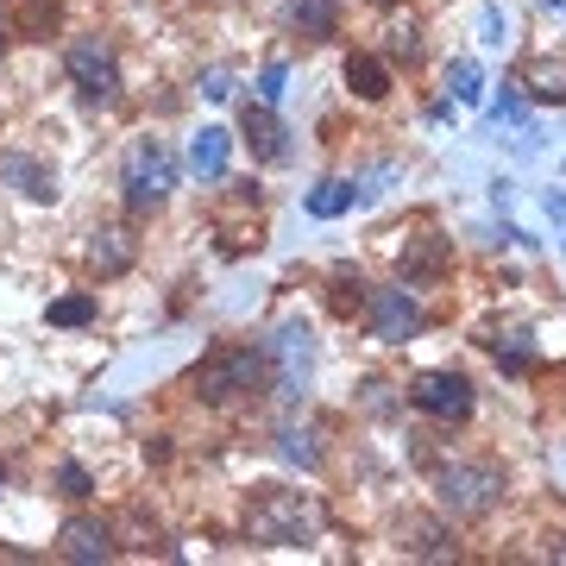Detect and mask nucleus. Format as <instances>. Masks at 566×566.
<instances>
[{
  "label": "nucleus",
  "instance_id": "obj_1",
  "mask_svg": "<svg viewBox=\"0 0 566 566\" xmlns=\"http://www.w3.org/2000/svg\"><path fill=\"white\" fill-rule=\"evenodd\" d=\"M322 535V504L308 491L290 485H259L245 491V542L259 547H308Z\"/></svg>",
  "mask_w": 566,
  "mask_h": 566
},
{
  "label": "nucleus",
  "instance_id": "obj_2",
  "mask_svg": "<svg viewBox=\"0 0 566 566\" xmlns=\"http://www.w3.org/2000/svg\"><path fill=\"white\" fill-rule=\"evenodd\" d=\"M189 390H196L202 403H214V409L240 403V397H259V390H271V359H264V346L227 340L189 371Z\"/></svg>",
  "mask_w": 566,
  "mask_h": 566
},
{
  "label": "nucleus",
  "instance_id": "obj_3",
  "mask_svg": "<svg viewBox=\"0 0 566 566\" xmlns=\"http://www.w3.org/2000/svg\"><path fill=\"white\" fill-rule=\"evenodd\" d=\"M120 189H126V208L133 214H151V208L170 202V189H177V158H170V145L158 139H133L120 164Z\"/></svg>",
  "mask_w": 566,
  "mask_h": 566
},
{
  "label": "nucleus",
  "instance_id": "obj_4",
  "mask_svg": "<svg viewBox=\"0 0 566 566\" xmlns=\"http://www.w3.org/2000/svg\"><path fill=\"white\" fill-rule=\"evenodd\" d=\"M214 245L227 259H245L264 245V202L252 182H227V196L214 202Z\"/></svg>",
  "mask_w": 566,
  "mask_h": 566
},
{
  "label": "nucleus",
  "instance_id": "obj_5",
  "mask_svg": "<svg viewBox=\"0 0 566 566\" xmlns=\"http://www.w3.org/2000/svg\"><path fill=\"white\" fill-rule=\"evenodd\" d=\"M63 70H70V82H76V95H82L88 107H107L114 95H120V57H114V44H107L102 32L70 39V51H63Z\"/></svg>",
  "mask_w": 566,
  "mask_h": 566
},
{
  "label": "nucleus",
  "instance_id": "obj_6",
  "mask_svg": "<svg viewBox=\"0 0 566 566\" xmlns=\"http://www.w3.org/2000/svg\"><path fill=\"white\" fill-rule=\"evenodd\" d=\"M441 504L453 510V516H485L497 497H504V472L491 460H453V465H441Z\"/></svg>",
  "mask_w": 566,
  "mask_h": 566
},
{
  "label": "nucleus",
  "instance_id": "obj_7",
  "mask_svg": "<svg viewBox=\"0 0 566 566\" xmlns=\"http://www.w3.org/2000/svg\"><path fill=\"white\" fill-rule=\"evenodd\" d=\"M264 359H271V390L283 403H296L308 390V371H315V346H308V327L283 322L271 340H264Z\"/></svg>",
  "mask_w": 566,
  "mask_h": 566
},
{
  "label": "nucleus",
  "instance_id": "obj_8",
  "mask_svg": "<svg viewBox=\"0 0 566 566\" xmlns=\"http://www.w3.org/2000/svg\"><path fill=\"white\" fill-rule=\"evenodd\" d=\"M365 327H371V340L403 346L428 327V308L409 290H365Z\"/></svg>",
  "mask_w": 566,
  "mask_h": 566
},
{
  "label": "nucleus",
  "instance_id": "obj_9",
  "mask_svg": "<svg viewBox=\"0 0 566 566\" xmlns=\"http://www.w3.org/2000/svg\"><path fill=\"white\" fill-rule=\"evenodd\" d=\"M409 403L422 409V416H434V422H465L479 397H472V378L465 371H422L409 385Z\"/></svg>",
  "mask_w": 566,
  "mask_h": 566
},
{
  "label": "nucleus",
  "instance_id": "obj_10",
  "mask_svg": "<svg viewBox=\"0 0 566 566\" xmlns=\"http://www.w3.org/2000/svg\"><path fill=\"white\" fill-rule=\"evenodd\" d=\"M57 554L76 566H102L120 554V542H114V523H102V516H70V523L57 528Z\"/></svg>",
  "mask_w": 566,
  "mask_h": 566
},
{
  "label": "nucleus",
  "instance_id": "obj_11",
  "mask_svg": "<svg viewBox=\"0 0 566 566\" xmlns=\"http://www.w3.org/2000/svg\"><path fill=\"white\" fill-rule=\"evenodd\" d=\"M240 133H245V145H252V158L259 164L290 158V133H283V120L271 114V102H245L240 107Z\"/></svg>",
  "mask_w": 566,
  "mask_h": 566
},
{
  "label": "nucleus",
  "instance_id": "obj_12",
  "mask_svg": "<svg viewBox=\"0 0 566 566\" xmlns=\"http://www.w3.org/2000/svg\"><path fill=\"white\" fill-rule=\"evenodd\" d=\"M133 259H139V240H133L126 227H95V233H88V271H95V277H126Z\"/></svg>",
  "mask_w": 566,
  "mask_h": 566
},
{
  "label": "nucleus",
  "instance_id": "obj_13",
  "mask_svg": "<svg viewBox=\"0 0 566 566\" xmlns=\"http://www.w3.org/2000/svg\"><path fill=\"white\" fill-rule=\"evenodd\" d=\"M322 434H327V428L315 422V416H290V422L277 428V453H283L290 465H322V460H327Z\"/></svg>",
  "mask_w": 566,
  "mask_h": 566
},
{
  "label": "nucleus",
  "instance_id": "obj_14",
  "mask_svg": "<svg viewBox=\"0 0 566 566\" xmlns=\"http://www.w3.org/2000/svg\"><path fill=\"white\" fill-rule=\"evenodd\" d=\"M510 88H528L535 102L566 107V63H560V57H523V63H516V82H510Z\"/></svg>",
  "mask_w": 566,
  "mask_h": 566
},
{
  "label": "nucleus",
  "instance_id": "obj_15",
  "mask_svg": "<svg viewBox=\"0 0 566 566\" xmlns=\"http://www.w3.org/2000/svg\"><path fill=\"white\" fill-rule=\"evenodd\" d=\"M397 547L416 554V560H447V554H453V535H447V523H434V516H403V523H397Z\"/></svg>",
  "mask_w": 566,
  "mask_h": 566
},
{
  "label": "nucleus",
  "instance_id": "obj_16",
  "mask_svg": "<svg viewBox=\"0 0 566 566\" xmlns=\"http://www.w3.org/2000/svg\"><path fill=\"white\" fill-rule=\"evenodd\" d=\"M0 177L20 182L32 202H57V170L39 164V158H25V151H7V158H0Z\"/></svg>",
  "mask_w": 566,
  "mask_h": 566
},
{
  "label": "nucleus",
  "instance_id": "obj_17",
  "mask_svg": "<svg viewBox=\"0 0 566 566\" xmlns=\"http://www.w3.org/2000/svg\"><path fill=\"white\" fill-rule=\"evenodd\" d=\"M227 151H233V133L227 126H202L196 139H189V170L202 182H221L227 177Z\"/></svg>",
  "mask_w": 566,
  "mask_h": 566
},
{
  "label": "nucleus",
  "instance_id": "obj_18",
  "mask_svg": "<svg viewBox=\"0 0 566 566\" xmlns=\"http://www.w3.org/2000/svg\"><path fill=\"white\" fill-rule=\"evenodd\" d=\"M290 25H296L308 44H327L340 32V0H290Z\"/></svg>",
  "mask_w": 566,
  "mask_h": 566
},
{
  "label": "nucleus",
  "instance_id": "obj_19",
  "mask_svg": "<svg viewBox=\"0 0 566 566\" xmlns=\"http://www.w3.org/2000/svg\"><path fill=\"white\" fill-rule=\"evenodd\" d=\"M346 88H353L359 102H385L390 95V63L371 57V51H353V57H346Z\"/></svg>",
  "mask_w": 566,
  "mask_h": 566
},
{
  "label": "nucleus",
  "instance_id": "obj_20",
  "mask_svg": "<svg viewBox=\"0 0 566 566\" xmlns=\"http://www.w3.org/2000/svg\"><path fill=\"white\" fill-rule=\"evenodd\" d=\"M447 271V240L441 233H422V240L403 245V283H434Z\"/></svg>",
  "mask_w": 566,
  "mask_h": 566
},
{
  "label": "nucleus",
  "instance_id": "obj_21",
  "mask_svg": "<svg viewBox=\"0 0 566 566\" xmlns=\"http://www.w3.org/2000/svg\"><path fill=\"white\" fill-rule=\"evenodd\" d=\"M57 20H63V0H20V13H13V39H25V44H51Z\"/></svg>",
  "mask_w": 566,
  "mask_h": 566
},
{
  "label": "nucleus",
  "instance_id": "obj_22",
  "mask_svg": "<svg viewBox=\"0 0 566 566\" xmlns=\"http://www.w3.org/2000/svg\"><path fill=\"white\" fill-rule=\"evenodd\" d=\"M359 202V182H346V177H327V182H315V189H308V214H315V221H334V214H346V208Z\"/></svg>",
  "mask_w": 566,
  "mask_h": 566
},
{
  "label": "nucleus",
  "instance_id": "obj_23",
  "mask_svg": "<svg viewBox=\"0 0 566 566\" xmlns=\"http://www.w3.org/2000/svg\"><path fill=\"white\" fill-rule=\"evenodd\" d=\"M491 346H497L504 371H535V346H528V327H504V334H491Z\"/></svg>",
  "mask_w": 566,
  "mask_h": 566
},
{
  "label": "nucleus",
  "instance_id": "obj_24",
  "mask_svg": "<svg viewBox=\"0 0 566 566\" xmlns=\"http://www.w3.org/2000/svg\"><path fill=\"white\" fill-rule=\"evenodd\" d=\"M120 535H133V554H151V547H158V554H170V547H164V528L158 523H145V510H126V523L114 528V542H120Z\"/></svg>",
  "mask_w": 566,
  "mask_h": 566
},
{
  "label": "nucleus",
  "instance_id": "obj_25",
  "mask_svg": "<svg viewBox=\"0 0 566 566\" xmlns=\"http://www.w3.org/2000/svg\"><path fill=\"white\" fill-rule=\"evenodd\" d=\"M327 303L340 308V315H359V308H365V283H359V271H334V277H327Z\"/></svg>",
  "mask_w": 566,
  "mask_h": 566
},
{
  "label": "nucleus",
  "instance_id": "obj_26",
  "mask_svg": "<svg viewBox=\"0 0 566 566\" xmlns=\"http://www.w3.org/2000/svg\"><path fill=\"white\" fill-rule=\"evenodd\" d=\"M447 88H453V102H479V95H485V76H479V63H472V57L447 63Z\"/></svg>",
  "mask_w": 566,
  "mask_h": 566
},
{
  "label": "nucleus",
  "instance_id": "obj_27",
  "mask_svg": "<svg viewBox=\"0 0 566 566\" xmlns=\"http://www.w3.org/2000/svg\"><path fill=\"white\" fill-rule=\"evenodd\" d=\"M57 497H70V504L95 497V479H88V465H82V460H63L57 465Z\"/></svg>",
  "mask_w": 566,
  "mask_h": 566
},
{
  "label": "nucleus",
  "instance_id": "obj_28",
  "mask_svg": "<svg viewBox=\"0 0 566 566\" xmlns=\"http://www.w3.org/2000/svg\"><path fill=\"white\" fill-rule=\"evenodd\" d=\"M44 315H51V327H88L95 322V296H63V303H51Z\"/></svg>",
  "mask_w": 566,
  "mask_h": 566
},
{
  "label": "nucleus",
  "instance_id": "obj_29",
  "mask_svg": "<svg viewBox=\"0 0 566 566\" xmlns=\"http://www.w3.org/2000/svg\"><path fill=\"white\" fill-rule=\"evenodd\" d=\"M390 57H403V63L422 57V25H416V20H397V25H390Z\"/></svg>",
  "mask_w": 566,
  "mask_h": 566
},
{
  "label": "nucleus",
  "instance_id": "obj_30",
  "mask_svg": "<svg viewBox=\"0 0 566 566\" xmlns=\"http://www.w3.org/2000/svg\"><path fill=\"white\" fill-rule=\"evenodd\" d=\"M202 95H208V102H233V70H208Z\"/></svg>",
  "mask_w": 566,
  "mask_h": 566
},
{
  "label": "nucleus",
  "instance_id": "obj_31",
  "mask_svg": "<svg viewBox=\"0 0 566 566\" xmlns=\"http://www.w3.org/2000/svg\"><path fill=\"white\" fill-rule=\"evenodd\" d=\"M283 76H290L283 63H271V70H264V76H259V102H277V95H283Z\"/></svg>",
  "mask_w": 566,
  "mask_h": 566
},
{
  "label": "nucleus",
  "instance_id": "obj_32",
  "mask_svg": "<svg viewBox=\"0 0 566 566\" xmlns=\"http://www.w3.org/2000/svg\"><path fill=\"white\" fill-rule=\"evenodd\" d=\"M365 409H371V416H390V385L371 378V385H365Z\"/></svg>",
  "mask_w": 566,
  "mask_h": 566
},
{
  "label": "nucleus",
  "instance_id": "obj_33",
  "mask_svg": "<svg viewBox=\"0 0 566 566\" xmlns=\"http://www.w3.org/2000/svg\"><path fill=\"white\" fill-rule=\"evenodd\" d=\"M0 485H7V465H0Z\"/></svg>",
  "mask_w": 566,
  "mask_h": 566
},
{
  "label": "nucleus",
  "instance_id": "obj_34",
  "mask_svg": "<svg viewBox=\"0 0 566 566\" xmlns=\"http://www.w3.org/2000/svg\"><path fill=\"white\" fill-rule=\"evenodd\" d=\"M214 7H233V0H214Z\"/></svg>",
  "mask_w": 566,
  "mask_h": 566
},
{
  "label": "nucleus",
  "instance_id": "obj_35",
  "mask_svg": "<svg viewBox=\"0 0 566 566\" xmlns=\"http://www.w3.org/2000/svg\"><path fill=\"white\" fill-rule=\"evenodd\" d=\"M0 44H7V39H0Z\"/></svg>",
  "mask_w": 566,
  "mask_h": 566
}]
</instances>
